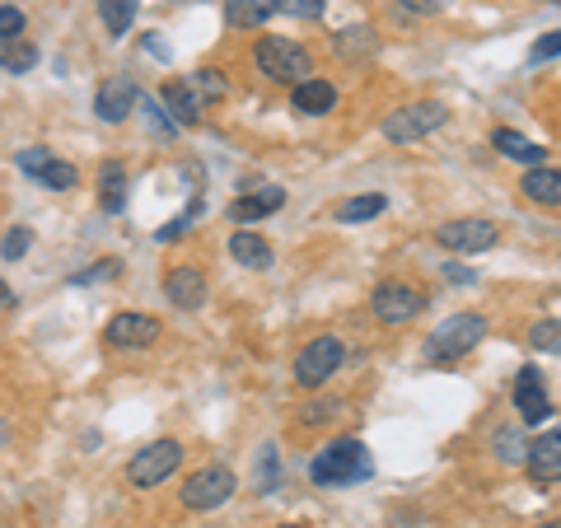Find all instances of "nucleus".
Instances as JSON below:
<instances>
[{
    "label": "nucleus",
    "instance_id": "1",
    "mask_svg": "<svg viewBox=\"0 0 561 528\" xmlns=\"http://www.w3.org/2000/svg\"><path fill=\"white\" fill-rule=\"evenodd\" d=\"M370 468H375L370 463V449H365L356 435H346V439H332L319 459L309 463V478L319 482V486H351V482L370 478Z\"/></svg>",
    "mask_w": 561,
    "mask_h": 528
},
{
    "label": "nucleus",
    "instance_id": "2",
    "mask_svg": "<svg viewBox=\"0 0 561 528\" xmlns=\"http://www.w3.org/2000/svg\"><path fill=\"white\" fill-rule=\"evenodd\" d=\"M482 337H486L482 313H454V319H445L426 337V360L431 365H454V360H463L472 346H482Z\"/></svg>",
    "mask_w": 561,
    "mask_h": 528
},
{
    "label": "nucleus",
    "instance_id": "3",
    "mask_svg": "<svg viewBox=\"0 0 561 528\" xmlns=\"http://www.w3.org/2000/svg\"><path fill=\"white\" fill-rule=\"evenodd\" d=\"M253 57H257V70H262V76L276 80V84H300V80L313 76L309 51L295 43V38H262Z\"/></svg>",
    "mask_w": 561,
    "mask_h": 528
},
{
    "label": "nucleus",
    "instance_id": "4",
    "mask_svg": "<svg viewBox=\"0 0 561 528\" xmlns=\"http://www.w3.org/2000/svg\"><path fill=\"white\" fill-rule=\"evenodd\" d=\"M445 122H449L445 103H408V108H393L383 117V136H389L393 146H416V140H426L431 131H440Z\"/></svg>",
    "mask_w": 561,
    "mask_h": 528
},
{
    "label": "nucleus",
    "instance_id": "5",
    "mask_svg": "<svg viewBox=\"0 0 561 528\" xmlns=\"http://www.w3.org/2000/svg\"><path fill=\"white\" fill-rule=\"evenodd\" d=\"M370 309H375L379 323L402 328V323L421 319V309H426V290L412 286V280H379L375 295H370Z\"/></svg>",
    "mask_w": 561,
    "mask_h": 528
},
{
    "label": "nucleus",
    "instance_id": "6",
    "mask_svg": "<svg viewBox=\"0 0 561 528\" xmlns=\"http://www.w3.org/2000/svg\"><path fill=\"white\" fill-rule=\"evenodd\" d=\"M342 360H346L342 337L323 332V337H313L300 356H295V383H300V389H323V383L342 369Z\"/></svg>",
    "mask_w": 561,
    "mask_h": 528
},
{
    "label": "nucleus",
    "instance_id": "7",
    "mask_svg": "<svg viewBox=\"0 0 561 528\" xmlns=\"http://www.w3.org/2000/svg\"><path fill=\"white\" fill-rule=\"evenodd\" d=\"M239 491V478L225 463H210L202 472H192V478L183 482V505L197 509V515H206V509H220L225 501H230Z\"/></svg>",
    "mask_w": 561,
    "mask_h": 528
},
{
    "label": "nucleus",
    "instance_id": "8",
    "mask_svg": "<svg viewBox=\"0 0 561 528\" xmlns=\"http://www.w3.org/2000/svg\"><path fill=\"white\" fill-rule=\"evenodd\" d=\"M435 243H440L445 253H486L501 243V225H491L482 216L472 220H445L435 225Z\"/></svg>",
    "mask_w": 561,
    "mask_h": 528
},
{
    "label": "nucleus",
    "instance_id": "9",
    "mask_svg": "<svg viewBox=\"0 0 561 528\" xmlns=\"http://www.w3.org/2000/svg\"><path fill=\"white\" fill-rule=\"evenodd\" d=\"M179 463H183L179 439H154V445H146L131 459L127 478H131V486H160V482H169V472H179Z\"/></svg>",
    "mask_w": 561,
    "mask_h": 528
},
{
    "label": "nucleus",
    "instance_id": "10",
    "mask_svg": "<svg viewBox=\"0 0 561 528\" xmlns=\"http://www.w3.org/2000/svg\"><path fill=\"white\" fill-rule=\"evenodd\" d=\"M140 108V90H136V80L131 76H108L99 84V94H94V113L108 122V127H117V122H127L131 113Z\"/></svg>",
    "mask_w": 561,
    "mask_h": 528
},
{
    "label": "nucleus",
    "instance_id": "11",
    "mask_svg": "<svg viewBox=\"0 0 561 528\" xmlns=\"http://www.w3.org/2000/svg\"><path fill=\"white\" fill-rule=\"evenodd\" d=\"M515 412H519L524 426H542V421L552 416V398L542 389V375L534 365H524L515 375Z\"/></svg>",
    "mask_w": 561,
    "mask_h": 528
},
{
    "label": "nucleus",
    "instance_id": "12",
    "mask_svg": "<svg viewBox=\"0 0 561 528\" xmlns=\"http://www.w3.org/2000/svg\"><path fill=\"white\" fill-rule=\"evenodd\" d=\"M113 346H131V351H146L164 337V328L154 313H117V319L108 323V332H103Z\"/></svg>",
    "mask_w": 561,
    "mask_h": 528
},
{
    "label": "nucleus",
    "instance_id": "13",
    "mask_svg": "<svg viewBox=\"0 0 561 528\" xmlns=\"http://www.w3.org/2000/svg\"><path fill=\"white\" fill-rule=\"evenodd\" d=\"M524 468H529V478L538 486H557L561 482V431L557 426L524 449Z\"/></svg>",
    "mask_w": 561,
    "mask_h": 528
},
{
    "label": "nucleus",
    "instance_id": "14",
    "mask_svg": "<svg viewBox=\"0 0 561 528\" xmlns=\"http://www.w3.org/2000/svg\"><path fill=\"white\" fill-rule=\"evenodd\" d=\"M164 299H169L173 309H183V313L202 309L206 305V276L197 267H173L164 276Z\"/></svg>",
    "mask_w": 561,
    "mask_h": 528
},
{
    "label": "nucleus",
    "instance_id": "15",
    "mask_svg": "<svg viewBox=\"0 0 561 528\" xmlns=\"http://www.w3.org/2000/svg\"><path fill=\"white\" fill-rule=\"evenodd\" d=\"M160 99H164V108H169V122H173V127H197L202 113H206L202 94L192 90L187 80H169L164 90H160Z\"/></svg>",
    "mask_w": 561,
    "mask_h": 528
},
{
    "label": "nucleus",
    "instance_id": "16",
    "mask_svg": "<svg viewBox=\"0 0 561 528\" xmlns=\"http://www.w3.org/2000/svg\"><path fill=\"white\" fill-rule=\"evenodd\" d=\"M290 108L300 113V117H323V113L337 108V90H332L328 80L309 76V80H300V84H290Z\"/></svg>",
    "mask_w": 561,
    "mask_h": 528
},
{
    "label": "nucleus",
    "instance_id": "17",
    "mask_svg": "<svg viewBox=\"0 0 561 528\" xmlns=\"http://www.w3.org/2000/svg\"><path fill=\"white\" fill-rule=\"evenodd\" d=\"M230 257L239 262V267H249V272H267L272 262H276L272 243L262 239V234H253V230H234L230 234Z\"/></svg>",
    "mask_w": 561,
    "mask_h": 528
},
{
    "label": "nucleus",
    "instance_id": "18",
    "mask_svg": "<svg viewBox=\"0 0 561 528\" xmlns=\"http://www.w3.org/2000/svg\"><path fill=\"white\" fill-rule=\"evenodd\" d=\"M280 206H286V187H262V192H253V197H239L230 206V220L234 225H253V220L276 216Z\"/></svg>",
    "mask_w": 561,
    "mask_h": 528
},
{
    "label": "nucleus",
    "instance_id": "19",
    "mask_svg": "<svg viewBox=\"0 0 561 528\" xmlns=\"http://www.w3.org/2000/svg\"><path fill=\"white\" fill-rule=\"evenodd\" d=\"M519 187H524V197L538 202V206H548V210L561 206V173H557L552 164H534L529 173H524Z\"/></svg>",
    "mask_w": 561,
    "mask_h": 528
},
{
    "label": "nucleus",
    "instance_id": "20",
    "mask_svg": "<svg viewBox=\"0 0 561 528\" xmlns=\"http://www.w3.org/2000/svg\"><path fill=\"white\" fill-rule=\"evenodd\" d=\"M491 146H496L505 160H519V164H548V150L538 146V140H529V136H519L515 127H501L496 136H491Z\"/></svg>",
    "mask_w": 561,
    "mask_h": 528
},
{
    "label": "nucleus",
    "instance_id": "21",
    "mask_svg": "<svg viewBox=\"0 0 561 528\" xmlns=\"http://www.w3.org/2000/svg\"><path fill=\"white\" fill-rule=\"evenodd\" d=\"M276 14V0H225L230 28H262Z\"/></svg>",
    "mask_w": 561,
    "mask_h": 528
},
{
    "label": "nucleus",
    "instance_id": "22",
    "mask_svg": "<svg viewBox=\"0 0 561 528\" xmlns=\"http://www.w3.org/2000/svg\"><path fill=\"white\" fill-rule=\"evenodd\" d=\"M383 210H389V197L383 192H365V197H351V202H342L332 216H337L342 225H365V220H379Z\"/></svg>",
    "mask_w": 561,
    "mask_h": 528
},
{
    "label": "nucleus",
    "instance_id": "23",
    "mask_svg": "<svg viewBox=\"0 0 561 528\" xmlns=\"http://www.w3.org/2000/svg\"><path fill=\"white\" fill-rule=\"evenodd\" d=\"M33 66H38V47H33L24 33L20 38H0V70H10V76H28Z\"/></svg>",
    "mask_w": 561,
    "mask_h": 528
},
{
    "label": "nucleus",
    "instance_id": "24",
    "mask_svg": "<svg viewBox=\"0 0 561 528\" xmlns=\"http://www.w3.org/2000/svg\"><path fill=\"white\" fill-rule=\"evenodd\" d=\"M136 10H140V0H99V20H103V28H108L113 38L131 33Z\"/></svg>",
    "mask_w": 561,
    "mask_h": 528
},
{
    "label": "nucleus",
    "instance_id": "25",
    "mask_svg": "<svg viewBox=\"0 0 561 528\" xmlns=\"http://www.w3.org/2000/svg\"><path fill=\"white\" fill-rule=\"evenodd\" d=\"M122 206H127V169L117 160L103 164V210L108 216H122Z\"/></svg>",
    "mask_w": 561,
    "mask_h": 528
},
{
    "label": "nucleus",
    "instance_id": "26",
    "mask_svg": "<svg viewBox=\"0 0 561 528\" xmlns=\"http://www.w3.org/2000/svg\"><path fill=\"white\" fill-rule=\"evenodd\" d=\"M38 183L51 187V192H70V187H80V169L66 164V160H51V164L38 173Z\"/></svg>",
    "mask_w": 561,
    "mask_h": 528
},
{
    "label": "nucleus",
    "instance_id": "27",
    "mask_svg": "<svg viewBox=\"0 0 561 528\" xmlns=\"http://www.w3.org/2000/svg\"><path fill=\"white\" fill-rule=\"evenodd\" d=\"M51 160H57V150H47V146H28V150L14 154V164H20V173H28V179H38Z\"/></svg>",
    "mask_w": 561,
    "mask_h": 528
},
{
    "label": "nucleus",
    "instance_id": "28",
    "mask_svg": "<svg viewBox=\"0 0 561 528\" xmlns=\"http://www.w3.org/2000/svg\"><path fill=\"white\" fill-rule=\"evenodd\" d=\"M28 249H33V230H28V225H14V230L5 234V243H0V257H5V262H20Z\"/></svg>",
    "mask_w": 561,
    "mask_h": 528
},
{
    "label": "nucleus",
    "instance_id": "29",
    "mask_svg": "<svg viewBox=\"0 0 561 528\" xmlns=\"http://www.w3.org/2000/svg\"><path fill=\"white\" fill-rule=\"evenodd\" d=\"M187 84L202 94V103H210V99H220L225 94V80H220V70H192L187 76Z\"/></svg>",
    "mask_w": 561,
    "mask_h": 528
},
{
    "label": "nucleus",
    "instance_id": "30",
    "mask_svg": "<svg viewBox=\"0 0 561 528\" xmlns=\"http://www.w3.org/2000/svg\"><path fill=\"white\" fill-rule=\"evenodd\" d=\"M524 449H529V445H524L519 431H501L496 435V459L501 463H524Z\"/></svg>",
    "mask_w": 561,
    "mask_h": 528
},
{
    "label": "nucleus",
    "instance_id": "31",
    "mask_svg": "<svg viewBox=\"0 0 561 528\" xmlns=\"http://www.w3.org/2000/svg\"><path fill=\"white\" fill-rule=\"evenodd\" d=\"M328 0H276V14H290V20H319Z\"/></svg>",
    "mask_w": 561,
    "mask_h": 528
},
{
    "label": "nucleus",
    "instance_id": "32",
    "mask_svg": "<svg viewBox=\"0 0 561 528\" xmlns=\"http://www.w3.org/2000/svg\"><path fill=\"white\" fill-rule=\"evenodd\" d=\"M24 28H28V20L20 5H0V38H20Z\"/></svg>",
    "mask_w": 561,
    "mask_h": 528
},
{
    "label": "nucleus",
    "instance_id": "33",
    "mask_svg": "<svg viewBox=\"0 0 561 528\" xmlns=\"http://www.w3.org/2000/svg\"><path fill=\"white\" fill-rule=\"evenodd\" d=\"M529 342H534L538 351H557V319H542V323L529 332Z\"/></svg>",
    "mask_w": 561,
    "mask_h": 528
},
{
    "label": "nucleus",
    "instance_id": "34",
    "mask_svg": "<svg viewBox=\"0 0 561 528\" xmlns=\"http://www.w3.org/2000/svg\"><path fill=\"white\" fill-rule=\"evenodd\" d=\"M122 267H117V257H103V267H90V272H80L76 276V286H90V280H108V276H117Z\"/></svg>",
    "mask_w": 561,
    "mask_h": 528
},
{
    "label": "nucleus",
    "instance_id": "35",
    "mask_svg": "<svg viewBox=\"0 0 561 528\" xmlns=\"http://www.w3.org/2000/svg\"><path fill=\"white\" fill-rule=\"evenodd\" d=\"M337 408H342V402H313V408H305V426H319V421H332V416H337Z\"/></svg>",
    "mask_w": 561,
    "mask_h": 528
},
{
    "label": "nucleus",
    "instance_id": "36",
    "mask_svg": "<svg viewBox=\"0 0 561 528\" xmlns=\"http://www.w3.org/2000/svg\"><path fill=\"white\" fill-rule=\"evenodd\" d=\"M557 38H561V33H542V38L534 43V51H529V57H534V61H552L557 51H561V43H557Z\"/></svg>",
    "mask_w": 561,
    "mask_h": 528
},
{
    "label": "nucleus",
    "instance_id": "37",
    "mask_svg": "<svg viewBox=\"0 0 561 528\" xmlns=\"http://www.w3.org/2000/svg\"><path fill=\"white\" fill-rule=\"evenodd\" d=\"M402 5H408L412 14H440V10L454 5V0H402Z\"/></svg>",
    "mask_w": 561,
    "mask_h": 528
},
{
    "label": "nucleus",
    "instance_id": "38",
    "mask_svg": "<svg viewBox=\"0 0 561 528\" xmlns=\"http://www.w3.org/2000/svg\"><path fill=\"white\" fill-rule=\"evenodd\" d=\"M272 482H276V472H272V445L262 449V486L257 491H272Z\"/></svg>",
    "mask_w": 561,
    "mask_h": 528
},
{
    "label": "nucleus",
    "instance_id": "39",
    "mask_svg": "<svg viewBox=\"0 0 561 528\" xmlns=\"http://www.w3.org/2000/svg\"><path fill=\"white\" fill-rule=\"evenodd\" d=\"M445 276L454 280V286H463V280H472V272H468V267H445Z\"/></svg>",
    "mask_w": 561,
    "mask_h": 528
},
{
    "label": "nucleus",
    "instance_id": "40",
    "mask_svg": "<svg viewBox=\"0 0 561 528\" xmlns=\"http://www.w3.org/2000/svg\"><path fill=\"white\" fill-rule=\"evenodd\" d=\"M146 47L154 51V57H169V51H164V43H160V33H146Z\"/></svg>",
    "mask_w": 561,
    "mask_h": 528
},
{
    "label": "nucleus",
    "instance_id": "41",
    "mask_svg": "<svg viewBox=\"0 0 561 528\" xmlns=\"http://www.w3.org/2000/svg\"><path fill=\"white\" fill-rule=\"evenodd\" d=\"M10 305H14V290L5 286V280H0V309H10Z\"/></svg>",
    "mask_w": 561,
    "mask_h": 528
},
{
    "label": "nucleus",
    "instance_id": "42",
    "mask_svg": "<svg viewBox=\"0 0 561 528\" xmlns=\"http://www.w3.org/2000/svg\"><path fill=\"white\" fill-rule=\"evenodd\" d=\"M534 528H561V524H557V519H542V524H534Z\"/></svg>",
    "mask_w": 561,
    "mask_h": 528
},
{
    "label": "nucleus",
    "instance_id": "43",
    "mask_svg": "<svg viewBox=\"0 0 561 528\" xmlns=\"http://www.w3.org/2000/svg\"><path fill=\"white\" fill-rule=\"evenodd\" d=\"M280 528H309V524H280Z\"/></svg>",
    "mask_w": 561,
    "mask_h": 528
}]
</instances>
